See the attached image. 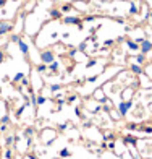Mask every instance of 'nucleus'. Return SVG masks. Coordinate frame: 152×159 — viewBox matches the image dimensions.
<instances>
[{
  "label": "nucleus",
  "mask_w": 152,
  "mask_h": 159,
  "mask_svg": "<svg viewBox=\"0 0 152 159\" xmlns=\"http://www.w3.org/2000/svg\"><path fill=\"white\" fill-rule=\"evenodd\" d=\"M134 106V102L133 101H121L118 104V112H120V115L121 117H126L128 115V110L131 109V107Z\"/></svg>",
  "instance_id": "obj_1"
},
{
  "label": "nucleus",
  "mask_w": 152,
  "mask_h": 159,
  "mask_svg": "<svg viewBox=\"0 0 152 159\" xmlns=\"http://www.w3.org/2000/svg\"><path fill=\"white\" fill-rule=\"evenodd\" d=\"M55 60V55L52 50H42L41 52V62L42 63H45V65H49V63H52V62Z\"/></svg>",
  "instance_id": "obj_2"
},
{
  "label": "nucleus",
  "mask_w": 152,
  "mask_h": 159,
  "mask_svg": "<svg viewBox=\"0 0 152 159\" xmlns=\"http://www.w3.org/2000/svg\"><path fill=\"white\" fill-rule=\"evenodd\" d=\"M63 23L65 25H78V28L82 29V21L78 17H63Z\"/></svg>",
  "instance_id": "obj_3"
},
{
  "label": "nucleus",
  "mask_w": 152,
  "mask_h": 159,
  "mask_svg": "<svg viewBox=\"0 0 152 159\" xmlns=\"http://www.w3.org/2000/svg\"><path fill=\"white\" fill-rule=\"evenodd\" d=\"M13 23L12 21H0V36H3L7 33H12Z\"/></svg>",
  "instance_id": "obj_4"
},
{
  "label": "nucleus",
  "mask_w": 152,
  "mask_h": 159,
  "mask_svg": "<svg viewBox=\"0 0 152 159\" xmlns=\"http://www.w3.org/2000/svg\"><path fill=\"white\" fill-rule=\"evenodd\" d=\"M139 50L142 54H149L152 50V41H149V39H142V41L139 42Z\"/></svg>",
  "instance_id": "obj_5"
},
{
  "label": "nucleus",
  "mask_w": 152,
  "mask_h": 159,
  "mask_svg": "<svg viewBox=\"0 0 152 159\" xmlns=\"http://www.w3.org/2000/svg\"><path fill=\"white\" fill-rule=\"evenodd\" d=\"M49 15H50L52 20H60L63 13H62V10H60V8H50L49 10Z\"/></svg>",
  "instance_id": "obj_6"
},
{
  "label": "nucleus",
  "mask_w": 152,
  "mask_h": 159,
  "mask_svg": "<svg viewBox=\"0 0 152 159\" xmlns=\"http://www.w3.org/2000/svg\"><path fill=\"white\" fill-rule=\"evenodd\" d=\"M18 47H20V50H21V54H23V55H28V54H29V45L26 44L23 39H20V41H18Z\"/></svg>",
  "instance_id": "obj_7"
},
{
  "label": "nucleus",
  "mask_w": 152,
  "mask_h": 159,
  "mask_svg": "<svg viewBox=\"0 0 152 159\" xmlns=\"http://www.w3.org/2000/svg\"><path fill=\"white\" fill-rule=\"evenodd\" d=\"M126 47L131 50V52H136V50H139V44H138L136 41H131V39H126Z\"/></svg>",
  "instance_id": "obj_8"
},
{
  "label": "nucleus",
  "mask_w": 152,
  "mask_h": 159,
  "mask_svg": "<svg viewBox=\"0 0 152 159\" xmlns=\"http://www.w3.org/2000/svg\"><path fill=\"white\" fill-rule=\"evenodd\" d=\"M130 68H131V72H133V73H136V75H142L144 73L142 67H141L139 63H131V65H130Z\"/></svg>",
  "instance_id": "obj_9"
},
{
  "label": "nucleus",
  "mask_w": 152,
  "mask_h": 159,
  "mask_svg": "<svg viewBox=\"0 0 152 159\" xmlns=\"http://www.w3.org/2000/svg\"><path fill=\"white\" fill-rule=\"evenodd\" d=\"M123 141H125V145H128V143H130V145H136L138 140H136L134 136H131V135H126V136L123 138Z\"/></svg>",
  "instance_id": "obj_10"
},
{
  "label": "nucleus",
  "mask_w": 152,
  "mask_h": 159,
  "mask_svg": "<svg viewBox=\"0 0 152 159\" xmlns=\"http://www.w3.org/2000/svg\"><path fill=\"white\" fill-rule=\"evenodd\" d=\"M144 62H146V54H138V55H136V63H139V65H142Z\"/></svg>",
  "instance_id": "obj_11"
},
{
  "label": "nucleus",
  "mask_w": 152,
  "mask_h": 159,
  "mask_svg": "<svg viewBox=\"0 0 152 159\" xmlns=\"http://www.w3.org/2000/svg\"><path fill=\"white\" fill-rule=\"evenodd\" d=\"M47 67H49V72H57V70H58V67H60V63H58L57 60H54L52 63H49Z\"/></svg>",
  "instance_id": "obj_12"
},
{
  "label": "nucleus",
  "mask_w": 152,
  "mask_h": 159,
  "mask_svg": "<svg viewBox=\"0 0 152 159\" xmlns=\"http://www.w3.org/2000/svg\"><path fill=\"white\" fill-rule=\"evenodd\" d=\"M15 140H16V136H13V135H8V136H7V138H5V145H7V146H12L13 143H15Z\"/></svg>",
  "instance_id": "obj_13"
},
{
  "label": "nucleus",
  "mask_w": 152,
  "mask_h": 159,
  "mask_svg": "<svg viewBox=\"0 0 152 159\" xmlns=\"http://www.w3.org/2000/svg\"><path fill=\"white\" fill-rule=\"evenodd\" d=\"M58 154H60V158H68L71 153H70V149H68V148H63V149H60V153H58Z\"/></svg>",
  "instance_id": "obj_14"
},
{
  "label": "nucleus",
  "mask_w": 152,
  "mask_h": 159,
  "mask_svg": "<svg viewBox=\"0 0 152 159\" xmlns=\"http://www.w3.org/2000/svg\"><path fill=\"white\" fill-rule=\"evenodd\" d=\"M71 8H73V5L71 3H65V5H62V13H68V12H71Z\"/></svg>",
  "instance_id": "obj_15"
},
{
  "label": "nucleus",
  "mask_w": 152,
  "mask_h": 159,
  "mask_svg": "<svg viewBox=\"0 0 152 159\" xmlns=\"http://www.w3.org/2000/svg\"><path fill=\"white\" fill-rule=\"evenodd\" d=\"M138 13V7H136L134 2H131V5H130V15H136Z\"/></svg>",
  "instance_id": "obj_16"
},
{
  "label": "nucleus",
  "mask_w": 152,
  "mask_h": 159,
  "mask_svg": "<svg viewBox=\"0 0 152 159\" xmlns=\"http://www.w3.org/2000/svg\"><path fill=\"white\" fill-rule=\"evenodd\" d=\"M139 130H141V131H144V133H147V135H151V133H152V125H147V127H139Z\"/></svg>",
  "instance_id": "obj_17"
},
{
  "label": "nucleus",
  "mask_w": 152,
  "mask_h": 159,
  "mask_svg": "<svg viewBox=\"0 0 152 159\" xmlns=\"http://www.w3.org/2000/svg\"><path fill=\"white\" fill-rule=\"evenodd\" d=\"M36 70L39 72V73H42V72H45V70H49V67L45 65V63H41V65H37Z\"/></svg>",
  "instance_id": "obj_18"
},
{
  "label": "nucleus",
  "mask_w": 152,
  "mask_h": 159,
  "mask_svg": "<svg viewBox=\"0 0 152 159\" xmlns=\"http://www.w3.org/2000/svg\"><path fill=\"white\" fill-rule=\"evenodd\" d=\"M34 131H36V128H33V127H28V128L25 130V136H31Z\"/></svg>",
  "instance_id": "obj_19"
},
{
  "label": "nucleus",
  "mask_w": 152,
  "mask_h": 159,
  "mask_svg": "<svg viewBox=\"0 0 152 159\" xmlns=\"http://www.w3.org/2000/svg\"><path fill=\"white\" fill-rule=\"evenodd\" d=\"M62 89V85H50V91L52 93H57V91Z\"/></svg>",
  "instance_id": "obj_20"
},
{
  "label": "nucleus",
  "mask_w": 152,
  "mask_h": 159,
  "mask_svg": "<svg viewBox=\"0 0 152 159\" xmlns=\"http://www.w3.org/2000/svg\"><path fill=\"white\" fill-rule=\"evenodd\" d=\"M23 78H25V73H16V75H15V78H13V81L18 83V81H21Z\"/></svg>",
  "instance_id": "obj_21"
},
{
  "label": "nucleus",
  "mask_w": 152,
  "mask_h": 159,
  "mask_svg": "<svg viewBox=\"0 0 152 159\" xmlns=\"http://www.w3.org/2000/svg\"><path fill=\"white\" fill-rule=\"evenodd\" d=\"M3 158H5V159H12V149H10V148H7V149H5Z\"/></svg>",
  "instance_id": "obj_22"
},
{
  "label": "nucleus",
  "mask_w": 152,
  "mask_h": 159,
  "mask_svg": "<svg viewBox=\"0 0 152 159\" xmlns=\"http://www.w3.org/2000/svg\"><path fill=\"white\" fill-rule=\"evenodd\" d=\"M86 47H87V41H84V42H81V44L78 45V50H81V52H84V50H86Z\"/></svg>",
  "instance_id": "obj_23"
},
{
  "label": "nucleus",
  "mask_w": 152,
  "mask_h": 159,
  "mask_svg": "<svg viewBox=\"0 0 152 159\" xmlns=\"http://www.w3.org/2000/svg\"><path fill=\"white\" fill-rule=\"evenodd\" d=\"M36 101H37V104H39V106H42V104H44V102L47 101V99H45L44 96H37V98H36Z\"/></svg>",
  "instance_id": "obj_24"
},
{
  "label": "nucleus",
  "mask_w": 152,
  "mask_h": 159,
  "mask_svg": "<svg viewBox=\"0 0 152 159\" xmlns=\"http://www.w3.org/2000/svg\"><path fill=\"white\" fill-rule=\"evenodd\" d=\"M20 39H21V37L18 36V34H12V36H10V41H12V42H16V44H18V41H20Z\"/></svg>",
  "instance_id": "obj_25"
},
{
  "label": "nucleus",
  "mask_w": 152,
  "mask_h": 159,
  "mask_svg": "<svg viewBox=\"0 0 152 159\" xmlns=\"http://www.w3.org/2000/svg\"><path fill=\"white\" fill-rule=\"evenodd\" d=\"M126 128H128V130H138V125H136V123H128V125H126Z\"/></svg>",
  "instance_id": "obj_26"
},
{
  "label": "nucleus",
  "mask_w": 152,
  "mask_h": 159,
  "mask_svg": "<svg viewBox=\"0 0 152 159\" xmlns=\"http://www.w3.org/2000/svg\"><path fill=\"white\" fill-rule=\"evenodd\" d=\"M8 120H10V115H8V114H5L3 117L0 118V122H2V123H7V122H8Z\"/></svg>",
  "instance_id": "obj_27"
},
{
  "label": "nucleus",
  "mask_w": 152,
  "mask_h": 159,
  "mask_svg": "<svg viewBox=\"0 0 152 159\" xmlns=\"http://www.w3.org/2000/svg\"><path fill=\"white\" fill-rule=\"evenodd\" d=\"M115 138V135L113 133H108V135H105V136H104V140H105V141H107V140H113Z\"/></svg>",
  "instance_id": "obj_28"
},
{
  "label": "nucleus",
  "mask_w": 152,
  "mask_h": 159,
  "mask_svg": "<svg viewBox=\"0 0 152 159\" xmlns=\"http://www.w3.org/2000/svg\"><path fill=\"white\" fill-rule=\"evenodd\" d=\"M21 85H23V86H29V80H28V78H23V80H21Z\"/></svg>",
  "instance_id": "obj_29"
},
{
  "label": "nucleus",
  "mask_w": 152,
  "mask_h": 159,
  "mask_svg": "<svg viewBox=\"0 0 152 159\" xmlns=\"http://www.w3.org/2000/svg\"><path fill=\"white\" fill-rule=\"evenodd\" d=\"M104 44L107 45V47H110V45H113V39H107V41L104 42Z\"/></svg>",
  "instance_id": "obj_30"
},
{
  "label": "nucleus",
  "mask_w": 152,
  "mask_h": 159,
  "mask_svg": "<svg viewBox=\"0 0 152 159\" xmlns=\"http://www.w3.org/2000/svg\"><path fill=\"white\" fill-rule=\"evenodd\" d=\"M84 20H86V21H94V20H95V17H94V15H91V17H86Z\"/></svg>",
  "instance_id": "obj_31"
},
{
  "label": "nucleus",
  "mask_w": 152,
  "mask_h": 159,
  "mask_svg": "<svg viewBox=\"0 0 152 159\" xmlns=\"http://www.w3.org/2000/svg\"><path fill=\"white\" fill-rule=\"evenodd\" d=\"M95 62H97V60H89V62H87V67H94Z\"/></svg>",
  "instance_id": "obj_32"
},
{
  "label": "nucleus",
  "mask_w": 152,
  "mask_h": 159,
  "mask_svg": "<svg viewBox=\"0 0 152 159\" xmlns=\"http://www.w3.org/2000/svg\"><path fill=\"white\" fill-rule=\"evenodd\" d=\"M7 128H8V125H7V123H3V125L0 127V131H5Z\"/></svg>",
  "instance_id": "obj_33"
},
{
  "label": "nucleus",
  "mask_w": 152,
  "mask_h": 159,
  "mask_svg": "<svg viewBox=\"0 0 152 159\" xmlns=\"http://www.w3.org/2000/svg\"><path fill=\"white\" fill-rule=\"evenodd\" d=\"M108 148H110V149H113V148H115V143L110 141V143H108Z\"/></svg>",
  "instance_id": "obj_34"
},
{
  "label": "nucleus",
  "mask_w": 152,
  "mask_h": 159,
  "mask_svg": "<svg viewBox=\"0 0 152 159\" xmlns=\"http://www.w3.org/2000/svg\"><path fill=\"white\" fill-rule=\"evenodd\" d=\"M87 80H89V81H95V80H97V75H95V76H91V78H87Z\"/></svg>",
  "instance_id": "obj_35"
},
{
  "label": "nucleus",
  "mask_w": 152,
  "mask_h": 159,
  "mask_svg": "<svg viewBox=\"0 0 152 159\" xmlns=\"http://www.w3.org/2000/svg\"><path fill=\"white\" fill-rule=\"evenodd\" d=\"M70 102H73V101H76V96H70V99H68Z\"/></svg>",
  "instance_id": "obj_36"
},
{
  "label": "nucleus",
  "mask_w": 152,
  "mask_h": 159,
  "mask_svg": "<svg viewBox=\"0 0 152 159\" xmlns=\"http://www.w3.org/2000/svg\"><path fill=\"white\" fill-rule=\"evenodd\" d=\"M5 3H7V0H0V7H3Z\"/></svg>",
  "instance_id": "obj_37"
},
{
  "label": "nucleus",
  "mask_w": 152,
  "mask_h": 159,
  "mask_svg": "<svg viewBox=\"0 0 152 159\" xmlns=\"http://www.w3.org/2000/svg\"><path fill=\"white\" fill-rule=\"evenodd\" d=\"M2 60H3V54L0 52V62H2Z\"/></svg>",
  "instance_id": "obj_38"
},
{
  "label": "nucleus",
  "mask_w": 152,
  "mask_h": 159,
  "mask_svg": "<svg viewBox=\"0 0 152 159\" xmlns=\"http://www.w3.org/2000/svg\"><path fill=\"white\" fill-rule=\"evenodd\" d=\"M149 18H151V21H152V12H151V13H149Z\"/></svg>",
  "instance_id": "obj_39"
},
{
  "label": "nucleus",
  "mask_w": 152,
  "mask_h": 159,
  "mask_svg": "<svg viewBox=\"0 0 152 159\" xmlns=\"http://www.w3.org/2000/svg\"><path fill=\"white\" fill-rule=\"evenodd\" d=\"M15 2H21V0H15Z\"/></svg>",
  "instance_id": "obj_40"
},
{
  "label": "nucleus",
  "mask_w": 152,
  "mask_h": 159,
  "mask_svg": "<svg viewBox=\"0 0 152 159\" xmlns=\"http://www.w3.org/2000/svg\"><path fill=\"white\" fill-rule=\"evenodd\" d=\"M54 2H60V0H54Z\"/></svg>",
  "instance_id": "obj_41"
},
{
  "label": "nucleus",
  "mask_w": 152,
  "mask_h": 159,
  "mask_svg": "<svg viewBox=\"0 0 152 159\" xmlns=\"http://www.w3.org/2000/svg\"><path fill=\"white\" fill-rule=\"evenodd\" d=\"M151 109H152V102H151Z\"/></svg>",
  "instance_id": "obj_42"
},
{
  "label": "nucleus",
  "mask_w": 152,
  "mask_h": 159,
  "mask_svg": "<svg viewBox=\"0 0 152 159\" xmlns=\"http://www.w3.org/2000/svg\"><path fill=\"white\" fill-rule=\"evenodd\" d=\"M147 159H152V158H147Z\"/></svg>",
  "instance_id": "obj_43"
},
{
  "label": "nucleus",
  "mask_w": 152,
  "mask_h": 159,
  "mask_svg": "<svg viewBox=\"0 0 152 159\" xmlns=\"http://www.w3.org/2000/svg\"><path fill=\"white\" fill-rule=\"evenodd\" d=\"M0 159H2V158H0Z\"/></svg>",
  "instance_id": "obj_44"
}]
</instances>
